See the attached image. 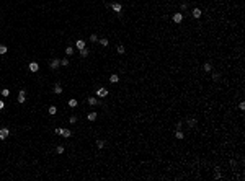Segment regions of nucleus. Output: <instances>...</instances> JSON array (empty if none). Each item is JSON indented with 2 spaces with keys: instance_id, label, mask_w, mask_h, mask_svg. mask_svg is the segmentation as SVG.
<instances>
[{
  "instance_id": "nucleus-1",
  "label": "nucleus",
  "mask_w": 245,
  "mask_h": 181,
  "mask_svg": "<svg viewBox=\"0 0 245 181\" xmlns=\"http://www.w3.org/2000/svg\"><path fill=\"white\" fill-rule=\"evenodd\" d=\"M8 136H10V129L8 127H2L0 129V140H5Z\"/></svg>"
},
{
  "instance_id": "nucleus-2",
  "label": "nucleus",
  "mask_w": 245,
  "mask_h": 181,
  "mask_svg": "<svg viewBox=\"0 0 245 181\" xmlns=\"http://www.w3.org/2000/svg\"><path fill=\"white\" fill-rule=\"evenodd\" d=\"M109 91L105 88V87H100L98 90H97V96H100V98H105V96H108Z\"/></svg>"
},
{
  "instance_id": "nucleus-3",
  "label": "nucleus",
  "mask_w": 245,
  "mask_h": 181,
  "mask_svg": "<svg viewBox=\"0 0 245 181\" xmlns=\"http://www.w3.org/2000/svg\"><path fill=\"white\" fill-rule=\"evenodd\" d=\"M25 101H26V91H25V90H20L18 91V103H20V104H23Z\"/></svg>"
},
{
  "instance_id": "nucleus-4",
  "label": "nucleus",
  "mask_w": 245,
  "mask_h": 181,
  "mask_svg": "<svg viewBox=\"0 0 245 181\" xmlns=\"http://www.w3.org/2000/svg\"><path fill=\"white\" fill-rule=\"evenodd\" d=\"M109 7H111V8L114 10V11H116L118 15H119V13H121V10H123V5H121V3H111Z\"/></svg>"
},
{
  "instance_id": "nucleus-5",
  "label": "nucleus",
  "mask_w": 245,
  "mask_h": 181,
  "mask_svg": "<svg viewBox=\"0 0 245 181\" xmlns=\"http://www.w3.org/2000/svg\"><path fill=\"white\" fill-rule=\"evenodd\" d=\"M28 67H29L31 72H38V70H39V64H38V62H29Z\"/></svg>"
},
{
  "instance_id": "nucleus-6",
  "label": "nucleus",
  "mask_w": 245,
  "mask_h": 181,
  "mask_svg": "<svg viewBox=\"0 0 245 181\" xmlns=\"http://www.w3.org/2000/svg\"><path fill=\"white\" fill-rule=\"evenodd\" d=\"M59 65H61V60H59V59H52V60L49 62V67H51V69H57Z\"/></svg>"
},
{
  "instance_id": "nucleus-7",
  "label": "nucleus",
  "mask_w": 245,
  "mask_h": 181,
  "mask_svg": "<svg viewBox=\"0 0 245 181\" xmlns=\"http://www.w3.org/2000/svg\"><path fill=\"white\" fill-rule=\"evenodd\" d=\"M173 21H175V23H182L183 21V13H175V15H173Z\"/></svg>"
},
{
  "instance_id": "nucleus-8",
  "label": "nucleus",
  "mask_w": 245,
  "mask_h": 181,
  "mask_svg": "<svg viewBox=\"0 0 245 181\" xmlns=\"http://www.w3.org/2000/svg\"><path fill=\"white\" fill-rule=\"evenodd\" d=\"M75 47H77L79 51H82V49L85 47V41H83V39H77V43H75Z\"/></svg>"
},
{
  "instance_id": "nucleus-9",
  "label": "nucleus",
  "mask_w": 245,
  "mask_h": 181,
  "mask_svg": "<svg viewBox=\"0 0 245 181\" xmlns=\"http://www.w3.org/2000/svg\"><path fill=\"white\" fill-rule=\"evenodd\" d=\"M52 91H54L56 95H61V93H62V85H61V83H56V85H54V90H52Z\"/></svg>"
},
{
  "instance_id": "nucleus-10",
  "label": "nucleus",
  "mask_w": 245,
  "mask_h": 181,
  "mask_svg": "<svg viewBox=\"0 0 245 181\" xmlns=\"http://www.w3.org/2000/svg\"><path fill=\"white\" fill-rule=\"evenodd\" d=\"M191 15H193V18H199L203 13H201V10H199V8H194L193 11H191Z\"/></svg>"
},
{
  "instance_id": "nucleus-11",
  "label": "nucleus",
  "mask_w": 245,
  "mask_h": 181,
  "mask_svg": "<svg viewBox=\"0 0 245 181\" xmlns=\"http://www.w3.org/2000/svg\"><path fill=\"white\" fill-rule=\"evenodd\" d=\"M214 170H216V171H214V178H216V180H221V178H222V175H221V171H219L221 168H219V166H216Z\"/></svg>"
},
{
  "instance_id": "nucleus-12",
  "label": "nucleus",
  "mask_w": 245,
  "mask_h": 181,
  "mask_svg": "<svg viewBox=\"0 0 245 181\" xmlns=\"http://www.w3.org/2000/svg\"><path fill=\"white\" fill-rule=\"evenodd\" d=\"M118 80H119V77L116 75V73H113V75L109 77V82H111V83H118Z\"/></svg>"
},
{
  "instance_id": "nucleus-13",
  "label": "nucleus",
  "mask_w": 245,
  "mask_h": 181,
  "mask_svg": "<svg viewBox=\"0 0 245 181\" xmlns=\"http://www.w3.org/2000/svg\"><path fill=\"white\" fill-rule=\"evenodd\" d=\"M196 124H198V121H196V119H194V118L188 119V126H190V127H194V126H196Z\"/></svg>"
},
{
  "instance_id": "nucleus-14",
  "label": "nucleus",
  "mask_w": 245,
  "mask_h": 181,
  "mask_svg": "<svg viewBox=\"0 0 245 181\" xmlns=\"http://www.w3.org/2000/svg\"><path fill=\"white\" fill-rule=\"evenodd\" d=\"M87 101H88V104H91V106H95V104H98V101H97V98H93V96H90V98H88V100H87Z\"/></svg>"
},
{
  "instance_id": "nucleus-15",
  "label": "nucleus",
  "mask_w": 245,
  "mask_h": 181,
  "mask_svg": "<svg viewBox=\"0 0 245 181\" xmlns=\"http://www.w3.org/2000/svg\"><path fill=\"white\" fill-rule=\"evenodd\" d=\"M88 54H90V51H88L87 47H83V49H82V51H80V55H82V57H87V55H88Z\"/></svg>"
},
{
  "instance_id": "nucleus-16",
  "label": "nucleus",
  "mask_w": 245,
  "mask_h": 181,
  "mask_svg": "<svg viewBox=\"0 0 245 181\" xmlns=\"http://www.w3.org/2000/svg\"><path fill=\"white\" fill-rule=\"evenodd\" d=\"M47 111H49V114H51V116H54L56 113H57V108H56V106H49V109H47Z\"/></svg>"
},
{
  "instance_id": "nucleus-17",
  "label": "nucleus",
  "mask_w": 245,
  "mask_h": 181,
  "mask_svg": "<svg viewBox=\"0 0 245 181\" xmlns=\"http://www.w3.org/2000/svg\"><path fill=\"white\" fill-rule=\"evenodd\" d=\"M105 145H106V142H105V140H101V139H100V140H97V147H98V148H103Z\"/></svg>"
},
{
  "instance_id": "nucleus-18",
  "label": "nucleus",
  "mask_w": 245,
  "mask_h": 181,
  "mask_svg": "<svg viewBox=\"0 0 245 181\" xmlns=\"http://www.w3.org/2000/svg\"><path fill=\"white\" fill-rule=\"evenodd\" d=\"M87 119H88V121H95V119H97V113H90V114L87 116Z\"/></svg>"
},
{
  "instance_id": "nucleus-19",
  "label": "nucleus",
  "mask_w": 245,
  "mask_h": 181,
  "mask_svg": "<svg viewBox=\"0 0 245 181\" xmlns=\"http://www.w3.org/2000/svg\"><path fill=\"white\" fill-rule=\"evenodd\" d=\"M98 41H100V44L103 46V47H106V46H108V39H106V38H103V39H98Z\"/></svg>"
},
{
  "instance_id": "nucleus-20",
  "label": "nucleus",
  "mask_w": 245,
  "mask_h": 181,
  "mask_svg": "<svg viewBox=\"0 0 245 181\" xmlns=\"http://www.w3.org/2000/svg\"><path fill=\"white\" fill-rule=\"evenodd\" d=\"M65 54H67V55H72L74 54V47H72V46H69V47L65 49Z\"/></svg>"
},
{
  "instance_id": "nucleus-21",
  "label": "nucleus",
  "mask_w": 245,
  "mask_h": 181,
  "mask_svg": "<svg viewBox=\"0 0 245 181\" xmlns=\"http://www.w3.org/2000/svg\"><path fill=\"white\" fill-rule=\"evenodd\" d=\"M204 70H206V72H211V70H212V65H211L209 62H206L204 64Z\"/></svg>"
},
{
  "instance_id": "nucleus-22",
  "label": "nucleus",
  "mask_w": 245,
  "mask_h": 181,
  "mask_svg": "<svg viewBox=\"0 0 245 181\" xmlns=\"http://www.w3.org/2000/svg\"><path fill=\"white\" fill-rule=\"evenodd\" d=\"M7 51H8V47H7V46H3V44L0 46V54H7Z\"/></svg>"
},
{
  "instance_id": "nucleus-23",
  "label": "nucleus",
  "mask_w": 245,
  "mask_h": 181,
  "mask_svg": "<svg viewBox=\"0 0 245 181\" xmlns=\"http://www.w3.org/2000/svg\"><path fill=\"white\" fill-rule=\"evenodd\" d=\"M77 104H79V103H77V100H74V98H72L70 101H69V106H70V108H75Z\"/></svg>"
},
{
  "instance_id": "nucleus-24",
  "label": "nucleus",
  "mask_w": 245,
  "mask_h": 181,
  "mask_svg": "<svg viewBox=\"0 0 245 181\" xmlns=\"http://www.w3.org/2000/svg\"><path fill=\"white\" fill-rule=\"evenodd\" d=\"M62 136L64 137H70V136H72V132H70V131H67V129H64V131H62Z\"/></svg>"
},
{
  "instance_id": "nucleus-25",
  "label": "nucleus",
  "mask_w": 245,
  "mask_h": 181,
  "mask_svg": "<svg viewBox=\"0 0 245 181\" xmlns=\"http://www.w3.org/2000/svg\"><path fill=\"white\" fill-rule=\"evenodd\" d=\"M0 93H2V96H8V95H10V90H8V88H3Z\"/></svg>"
},
{
  "instance_id": "nucleus-26",
  "label": "nucleus",
  "mask_w": 245,
  "mask_h": 181,
  "mask_svg": "<svg viewBox=\"0 0 245 181\" xmlns=\"http://www.w3.org/2000/svg\"><path fill=\"white\" fill-rule=\"evenodd\" d=\"M175 137H177V139H183V137H185V134H183L182 131H177V134H175Z\"/></svg>"
},
{
  "instance_id": "nucleus-27",
  "label": "nucleus",
  "mask_w": 245,
  "mask_h": 181,
  "mask_svg": "<svg viewBox=\"0 0 245 181\" xmlns=\"http://www.w3.org/2000/svg\"><path fill=\"white\" fill-rule=\"evenodd\" d=\"M64 150H65V148H64L62 145H59V147L56 148V152H57V154H64Z\"/></svg>"
},
{
  "instance_id": "nucleus-28",
  "label": "nucleus",
  "mask_w": 245,
  "mask_h": 181,
  "mask_svg": "<svg viewBox=\"0 0 245 181\" xmlns=\"http://www.w3.org/2000/svg\"><path fill=\"white\" fill-rule=\"evenodd\" d=\"M90 41H91V43H97V41H98V36H97V34H91V36H90Z\"/></svg>"
},
{
  "instance_id": "nucleus-29",
  "label": "nucleus",
  "mask_w": 245,
  "mask_h": 181,
  "mask_svg": "<svg viewBox=\"0 0 245 181\" xmlns=\"http://www.w3.org/2000/svg\"><path fill=\"white\" fill-rule=\"evenodd\" d=\"M62 131H64L62 127H57V129H56L54 132H56V134H57V136H62Z\"/></svg>"
},
{
  "instance_id": "nucleus-30",
  "label": "nucleus",
  "mask_w": 245,
  "mask_h": 181,
  "mask_svg": "<svg viewBox=\"0 0 245 181\" xmlns=\"http://www.w3.org/2000/svg\"><path fill=\"white\" fill-rule=\"evenodd\" d=\"M118 54H124V46H118Z\"/></svg>"
},
{
  "instance_id": "nucleus-31",
  "label": "nucleus",
  "mask_w": 245,
  "mask_h": 181,
  "mask_svg": "<svg viewBox=\"0 0 245 181\" xmlns=\"http://www.w3.org/2000/svg\"><path fill=\"white\" fill-rule=\"evenodd\" d=\"M61 65H65V67H67V65H69V60H67V59H62V60H61Z\"/></svg>"
},
{
  "instance_id": "nucleus-32",
  "label": "nucleus",
  "mask_w": 245,
  "mask_h": 181,
  "mask_svg": "<svg viewBox=\"0 0 245 181\" xmlns=\"http://www.w3.org/2000/svg\"><path fill=\"white\" fill-rule=\"evenodd\" d=\"M69 121H70L72 124H75V122H77V116H70V119H69Z\"/></svg>"
},
{
  "instance_id": "nucleus-33",
  "label": "nucleus",
  "mask_w": 245,
  "mask_h": 181,
  "mask_svg": "<svg viewBox=\"0 0 245 181\" xmlns=\"http://www.w3.org/2000/svg\"><path fill=\"white\" fill-rule=\"evenodd\" d=\"M212 80H214V82L219 80V73H212Z\"/></svg>"
},
{
  "instance_id": "nucleus-34",
  "label": "nucleus",
  "mask_w": 245,
  "mask_h": 181,
  "mask_svg": "<svg viewBox=\"0 0 245 181\" xmlns=\"http://www.w3.org/2000/svg\"><path fill=\"white\" fill-rule=\"evenodd\" d=\"M239 108H240V109H245V103H244V101H240V104H239Z\"/></svg>"
},
{
  "instance_id": "nucleus-35",
  "label": "nucleus",
  "mask_w": 245,
  "mask_h": 181,
  "mask_svg": "<svg viewBox=\"0 0 245 181\" xmlns=\"http://www.w3.org/2000/svg\"><path fill=\"white\" fill-rule=\"evenodd\" d=\"M186 8H188V5H186V3H182V10H183V11H185Z\"/></svg>"
},
{
  "instance_id": "nucleus-36",
  "label": "nucleus",
  "mask_w": 245,
  "mask_h": 181,
  "mask_svg": "<svg viewBox=\"0 0 245 181\" xmlns=\"http://www.w3.org/2000/svg\"><path fill=\"white\" fill-rule=\"evenodd\" d=\"M3 108H5V103H3V101L0 100V109H3Z\"/></svg>"
}]
</instances>
